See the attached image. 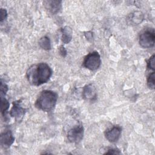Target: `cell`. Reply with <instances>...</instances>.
<instances>
[{
    "mask_svg": "<svg viewBox=\"0 0 155 155\" xmlns=\"http://www.w3.org/2000/svg\"><path fill=\"white\" fill-rule=\"evenodd\" d=\"M84 35L88 41H92V40L93 39V33L91 31H88L84 32Z\"/></svg>",
    "mask_w": 155,
    "mask_h": 155,
    "instance_id": "20",
    "label": "cell"
},
{
    "mask_svg": "<svg viewBox=\"0 0 155 155\" xmlns=\"http://www.w3.org/2000/svg\"><path fill=\"white\" fill-rule=\"evenodd\" d=\"M140 45L144 48H151L155 42V33L153 28L144 31L139 36Z\"/></svg>",
    "mask_w": 155,
    "mask_h": 155,
    "instance_id": "4",
    "label": "cell"
},
{
    "mask_svg": "<svg viewBox=\"0 0 155 155\" xmlns=\"http://www.w3.org/2000/svg\"><path fill=\"white\" fill-rule=\"evenodd\" d=\"M144 18L143 14L140 11H136L131 13L127 18V21L130 24L133 25H138L140 24Z\"/></svg>",
    "mask_w": 155,
    "mask_h": 155,
    "instance_id": "11",
    "label": "cell"
},
{
    "mask_svg": "<svg viewBox=\"0 0 155 155\" xmlns=\"http://www.w3.org/2000/svg\"><path fill=\"white\" fill-rule=\"evenodd\" d=\"M7 10L4 8H1L0 10V22L2 23L7 18Z\"/></svg>",
    "mask_w": 155,
    "mask_h": 155,
    "instance_id": "18",
    "label": "cell"
},
{
    "mask_svg": "<svg viewBox=\"0 0 155 155\" xmlns=\"http://www.w3.org/2000/svg\"><path fill=\"white\" fill-rule=\"evenodd\" d=\"M51 74L52 70L50 66L45 62H41L31 66L27 71L26 76L31 84L39 86L47 82Z\"/></svg>",
    "mask_w": 155,
    "mask_h": 155,
    "instance_id": "1",
    "label": "cell"
},
{
    "mask_svg": "<svg viewBox=\"0 0 155 155\" xmlns=\"http://www.w3.org/2000/svg\"><path fill=\"white\" fill-rule=\"evenodd\" d=\"M121 153L119 150L114 148H109L107 151L104 153L105 154H120Z\"/></svg>",
    "mask_w": 155,
    "mask_h": 155,
    "instance_id": "19",
    "label": "cell"
},
{
    "mask_svg": "<svg viewBox=\"0 0 155 155\" xmlns=\"http://www.w3.org/2000/svg\"><path fill=\"white\" fill-rule=\"evenodd\" d=\"M62 41L64 44H68L72 39L73 31L70 27L65 26L61 29Z\"/></svg>",
    "mask_w": 155,
    "mask_h": 155,
    "instance_id": "12",
    "label": "cell"
},
{
    "mask_svg": "<svg viewBox=\"0 0 155 155\" xmlns=\"http://www.w3.org/2000/svg\"><path fill=\"white\" fill-rule=\"evenodd\" d=\"M84 127L82 125H78L70 129L67 133L68 140L72 143H78L83 138Z\"/></svg>",
    "mask_w": 155,
    "mask_h": 155,
    "instance_id": "5",
    "label": "cell"
},
{
    "mask_svg": "<svg viewBox=\"0 0 155 155\" xmlns=\"http://www.w3.org/2000/svg\"><path fill=\"white\" fill-rule=\"evenodd\" d=\"M59 53L61 54V55L62 56V57H65L67 56V51L66 50V49L64 48V47L63 46H60L59 48Z\"/></svg>",
    "mask_w": 155,
    "mask_h": 155,
    "instance_id": "21",
    "label": "cell"
},
{
    "mask_svg": "<svg viewBox=\"0 0 155 155\" xmlns=\"http://www.w3.org/2000/svg\"><path fill=\"white\" fill-rule=\"evenodd\" d=\"M15 138L10 130H7L3 132L1 134L0 142L1 145L4 148H7L10 147L14 142Z\"/></svg>",
    "mask_w": 155,
    "mask_h": 155,
    "instance_id": "8",
    "label": "cell"
},
{
    "mask_svg": "<svg viewBox=\"0 0 155 155\" xmlns=\"http://www.w3.org/2000/svg\"><path fill=\"white\" fill-rule=\"evenodd\" d=\"M39 45L42 49L49 50L51 49V42L50 38L46 36L42 37L39 41Z\"/></svg>",
    "mask_w": 155,
    "mask_h": 155,
    "instance_id": "13",
    "label": "cell"
},
{
    "mask_svg": "<svg viewBox=\"0 0 155 155\" xmlns=\"http://www.w3.org/2000/svg\"><path fill=\"white\" fill-rule=\"evenodd\" d=\"M10 104L4 96H1V111L4 117L6 116V113L9 108Z\"/></svg>",
    "mask_w": 155,
    "mask_h": 155,
    "instance_id": "14",
    "label": "cell"
},
{
    "mask_svg": "<svg viewBox=\"0 0 155 155\" xmlns=\"http://www.w3.org/2000/svg\"><path fill=\"white\" fill-rule=\"evenodd\" d=\"M61 1H46L44 2L47 9L52 14H55L58 13L61 8Z\"/></svg>",
    "mask_w": 155,
    "mask_h": 155,
    "instance_id": "10",
    "label": "cell"
},
{
    "mask_svg": "<svg viewBox=\"0 0 155 155\" xmlns=\"http://www.w3.org/2000/svg\"><path fill=\"white\" fill-rule=\"evenodd\" d=\"M154 54H153L148 60L147 61V67L148 69L149 70H154L155 69V61H154Z\"/></svg>",
    "mask_w": 155,
    "mask_h": 155,
    "instance_id": "16",
    "label": "cell"
},
{
    "mask_svg": "<svg viewBox=\"0 0 155 155\" xmlns=\"http://www.w3.org/2000/svg\"><path fill=\"white\" fill-rule=\"evenodd\" d=\"M121 131L122 128L119 126H114L105 132V136L109 142H115L117 141L119 139L121 134Z\"/></svg>",
    "mask_w": 155,
    "mask_h": 155,
    "instance_id": "7",
    "label": "cell"
},
{
    "mask_svg": "<svg viewBox=\"0 0 155 155\" xmlns=\"http://www.w3.org/2000/svg\"><path fill=\"white\" fill-rule=\"evenodd\" d=\"M20 104L21 101H14L13 102V107L10 111V116L14 117L18 122H20L22 120L25 113V110L21 106Z\"/></svg>",
    "mask_w": 155,
    "mask_h": 155,
    "instance_id": "6",
    "label": "cell"
},
{
    "mask_svg": "<svg viewBox=\"0 0 155 155\" xmlns=\"http://www.w3.org/2000/svg\"><path fill=\"white\" fill-rule=\"evenodd\" d=\"M101 64L100 54L97 51H93L87 54L84 60L83 65L90 70H96L99 68Z\"/></svg>",
    "mask_w": 155,
    "mask_h": 155,
    "instance_id": "3",
    "label": "cell"
},
{
    "mask_svg": "<svg viewBox=\"0 0 155 155\" xmlns=\"http://www.w3.org/2000/svg\"><path fill=\"white\" fill-rule=\"evenodd\" d=\"M58 94L53 91L44 90L37 99L35 106L37 108L44 111H50L56 105Z\"/></svg>",
    "mask_w": 155,
    "mask_h": 155,
    "instance_id": "2",
    "label": "cell"
},
{
    "mask_svg": "<svg viewBox=\"0 0 155 155\" xmlns=\"http://www.w3.org/2000/svg\"><path fill=\"white\" fill-rule=\"evenodd\" d=\"M154 78H155V73L153 71L148 76L147 78V85L150 89H154V87H155Z\"/></svg>",
    "mask_w": 155,
    "mask_h": 155,
    "instance_id": "15",
    "label": "cell"
},
{
    "mask_svg": "<svg viewBox=\"0 0 155 155\" xmlns=\"http://www.w3.org/2000/svg\"><path fill=\"white\" fill-rule=\"evenodd\" d=\"M1 96H5L7 90H8V87L7 85L2 82V80L1 81Z\"/></svg>",
    "mask_w": 155,
    "mask_h": 155,
    "instance_id": "17",
    "label": "cell"
},
{
    "mask_svg": "<svg viewBox=\"0 0 155 155\" xmlns=\"http://www.w3.org/2000/svg\"><path fill=\"white\" fill-rule=\"evenodd\" d=\"M82 96L86 100H95L97 97V93L94 86L91 84L85 85L83 88Z\"/></svg>",
    "mask_w": 155,
    "mask_h": 155,
    "instance_id": "9",
    "label": "cell"
}]
</instances>
